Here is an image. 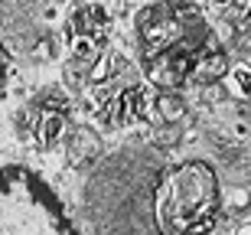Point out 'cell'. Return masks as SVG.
Masks as SVG:
<instances>
[{
	"label": "cell",
	"mask_w": 251,
	"mask_h": 235,
	"mask_svg": "<svg viewBox=\"0 0 251 235\" xmlns=\"http://www.w3.org/2000/svg\"><path fill=\"white\" fill-rule=\"evenodd\" d=\"M69 3H75V0H69Z\"/></svg>",
	"instance_id": "cell-12"
},
{
	"label": "cell",
	"mask_w": 251,
	"mask_h": 235,
	"mask_svg": "<svg viewBox=\"0 0 251 235\" xmlns=\"http://www.w3.org/2000/svg\"><path fill=\"white\" fill-rule=\"evenodd\" d=\"M215 7H222V10H235V7H238V0H215Z\"/></svg>",
	"instance_id": "cell-9"
},
{
	"label": "cell",
	"mask_w": 251,
	"mask_h": 235,
	"mask_svg": "<svg viewBox=\"0 0 251 235\" xmlns=\"http://www.w3.org/2000/svg\"><path fill=\"white\" fill-rule=\"evenodd\" d=\"M137 33L147 82L163 92L215 82L228 72L222 43L193 3L163 0L157 7H147L137 20Z\"/></svg>",
	"instance_id": "cell-1"
},
{
	"label": "cell",
	"mask_w": 251,
	"mask_h": 235,
	"mask_svg": "<svg viewBox=\"0 0 251 235\" xmlns=\"http://www.w3.org/2000/svg\"><path fill=\"white\" fill-rule=\"evenodd\" d=\"M238 235H251V226H245V229H242V232H238Z\"/></svg>",
	"instance_id": "cell-10"
},
{
	"label": "cell",
	"mask_w": 251,
	"mask_h": 235,
	"mask_svg": "<svg viewBox=\"0 0 251 235\" xmlns=\"http://www.w3.org/2000/svg\"><path fill=\"white\" fill-rule=\"evenodd\" d=\"M228 88H232L235 98L251 102V66H235L228 72Z\"/></svg>",
	"instance_id": "cell-6"
},
{
	"label": "cell",
	"mask_w": 251,
	"mask_h": 235,
	"mask_svg": "<svg viewBox=\"0 0 251 235\" xmlns=\"http://www.w3.org/2000/svg\"><path fill=\"white\" fill-rule=\"evenodd\" d=\"M245 3H248V7H251V0H245Z\"/></svg>",
	"instance_id": "cell-11"
},
{
	"label": "cell",
	"mask_w": 251,
	"mask_h": 235,
	"mask_svg": "<svg viewBox=\"0 0 251 235\" xmlns=\"http://www.w3.org/2000/svg\"><path fill=\"white\" fill-rule=\"evenodd\" d=\"M108 26H111V20L101 3H85L69 17V49L82 66H95L101 59Z\"/></svg>",
	"instance_id": "cell-4"
},
{
	"label": "cell",
	"mask_w": 251,
	"mask_h": 235,
	"mask_svg": "<svg viewBox=\"0 0 251 235\" xmlns=\"http://www.w3.org/2000/svg\"><path fill=\"white\" fill-rule=\"evenodd\" d=\"M219 209L215 170L202 160L170 167L153 189V216L163 235H202L212 229Z\"/></svg>",
	"instance_id": "cell-2"
},
{
	"label": "cell",
	"mask_w": 251,
	"mask_h": 235,
	"mask_svg": "<svg viewBox=\"0 0 251 235\" xmlns=\"http://www.w3.org/2000/svg\"><path fill=\"white\" fill-rule=\"evenodd\" d=\"M7 78V56H3V49H0V85Z\"/></svg>",
	"instance_id": "cell-8"
},
{
	"label": "cell",
	"mask_w": 251,
	"mask_h": 235,
	"mask_svg": "<svg viewBox=\"0 0 251 235\" xmlns=\"http://www.w3.org/2000/svg\"><path fill=\"white\" fill-rule=\"evenodd\" d=\"M0 235H72L52 203L39 196L36 183L10 177L0 186Z\"/></svg>",
	"instance_id": "cell-3"
},
{
	"label": "cell",
	"mask_w": 251,
	"mask_h": 235,
	"mask_svg": "<svg viewBox=\"0 0 251 235\" xmlns=\"http://www.w3.org/2000/svg\"><path fill=\"white\" fill-rule=\"evenodd\" d=\"M65 131V114L62 108H43V114H39V124H36V137L43 147H52V144L62 137Z\"/></svg>",
	"instance_id": "cell-5"
},
{
	"label": "cell",
	"mask_w": 251,
	"mask_h": 235,
	"mask_svg": "<svg viewBox=\"0 0 251 235\" xmlns=\"http://www.w3.org/2000/svg\"><path fill=\"white\" fill-rule=\"evenodd\" d=\"M153 108H157V114L163 118V121H179L183 118V102H179L176 95H170V92H163L160 98H153Z\"/></svg>",
	"instance_id": "cell-7"
}]
</instances>
